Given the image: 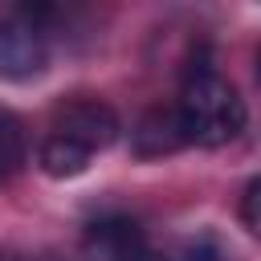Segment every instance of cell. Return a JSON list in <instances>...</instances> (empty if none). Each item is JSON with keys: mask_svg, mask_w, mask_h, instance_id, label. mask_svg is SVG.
I'll return each mask as SVG.
<instances>
[{"mask_svg": "<svg viewBox=\"0 0 261 261\" xmlns=\"http://www.w3.org/2000/svg\"><path fill=\"white\" fill-rule=\"evenodd\" d=\"M171 106H175L184 143H196V147H224V143H232L245 130V118H249L241 90L208 61L188 65L179 98Z\"/></svg>", "mask_w": 261, "mask_h": 261, "instance_id": "cell-1", "label": "cell"}, {"mask_svg": "<svg viewBox=\"0 0 261 261\" xmlns=\"http://www.w3.org/2000/svg\"><path fill=\"white\" fill-rule=\"evenodd\" d=\"M53 33L24 8L16 4L8 16H0V77L4 82H33L45 73L53 57Z\"/></svg>", "mask_w": 261, "mask_h": 261, "instance_id": "cell-2", "label": "cell"}, {"mask_svg": "<svg viewBox=\"0 0 261 261\" xmlns=\"http://www.w3.org/2000/svg\"><path fill=\"white\" fill-rule=\"evenodd\" d=\"M82 257L86 261H167L130 216H98L82 237Z\"/></svg>", "mask_w": 261, "mask_h": 261, "instance_id": "cell-3", "label": "cell"}, {"mask_svg": "<svg viewBox=\"0 0 261 261\" xmlns=\"http://www.w3.org/2000/svg\"><path fill=\"white\" fill-rule=\"evenodd\" d=\"M53 130L65 135V139H73L77 147H86L94 155V151H106L118 139V114L102 98H69V102L57 106Z\"/></svg>", "mask_w": 261, "mask_h": 261, "instance_id": "cell-4", "label": "cell"}, {"mask_svg": "<svg viewBox=\"0 0 261 261\" xmlns=\"http://www.w3.org/2000/svg\"><path fill=\"white\" fill-rule=\"evenodd\" d=\"M130 143H135V155L139 159H159V155H171L184 143V130H179V118H175V106H151L135 130H130Z\"/></svg>", "mask_w": 261, "mask_h": 261, "instance_id": "cell-5", "label": "cell"}, {"mask_svg": "<svg viewBox=\"0 0 261 261\" xmlns=\"http://www.w3.org/2000/svg\"><path fill=\"white\" fill-rule=\"evenodd\" d=\"M37 163H41V171L53 175V179H73V175H82V171L90 167V151L77 147V143L65 139V135L49 130L45 143H41V151H37Z\"/></svg>", "mask_w": 261, "mask_h": 261, "instance_id": "cell-6", "label": "cell"}, {"mask_svg": "<svg viewBox=\"0 0 261 261\" xmlns=\"http://www.w3.org/2000/svg\"><path fill=\"white\" fill-rule=\"evenodd\" d=\"M24 159H29V143H24V122L8 110V106H0V188L24 167Z\"/></svg>", "mask_w": 261, "mask_h": 261, "instance_id": "cell-7", "label": "cell"}, {"mask_svg": "<svg viewBox=\"0 0 261 261\" xmlns=\"http://www.w3.org/2000/svg\"><path fill=\"white\" fill-rule=\"evenodd\" d=\"M257 192H261V184L249 179L245 184V196H241V220H245L249 232H257Z\"/></svg>", "mask_w": 261, "mask_h": 261, "instance_id": "cell-8", "label": "cell"}, {"mask_svg": "<svg viewBox=\"0 0 261 261\" xmlns=\"http://www.w3.org/2000/svg\"><path fill=\"white\" fill-rule=\"evenodd\" d=\"M188 257H192V261H228L224 249H216V241H208V237L196 241V245H188Z\"/></svg>", "mask_w": 261, "mask_h": 261, "instance_id": "cell-9", "label": "cell"}]
</instances>
